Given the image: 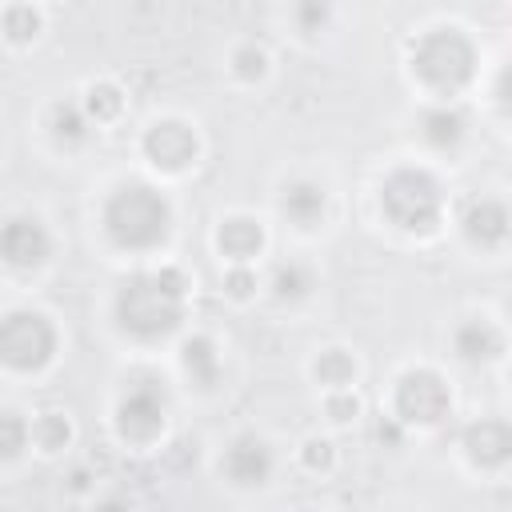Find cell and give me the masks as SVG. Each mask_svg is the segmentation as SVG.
Returning a JSON list of instances; mask_svg holds the SVG:
<instances>
[{
    "mask_svg": "<svg viewBox=\"0 0 512 512\" xmlns=\"http://www.w3.org/2000/svg\"><path fill=\"white\" fill-rule=\"evenodd\" d=\"M184 276L176 268H160L152 276H132L116 296V320L124 332L140 340L168 336L184 316Z\"/></svg>",
    "mask_w": 512,
    "mask_h": 512,
    "instance_id": "6da1fadb",
    "label": "cell"
},
{
    "mask_svg": "<svg viewBox=\"0 0 512 512\" xmlns=\"http://www.w3.org/2000/svg\"><path fill=\"white\" fill-rule=\"evenodd\" d=\"M168 200L148 184H124L104 204V228L120 248H152L168 236Z\"/></svg>",
    "mask_w": 512,
    "mask_h": 512,
    "instance_id": "7a4b0ae2",
    "label": "cell"
},
{
    "mask_svg": "<svg viewBox=\"0 0 512 512\" xmlns=\"http://www.w3.org/2000/svg\"><path fill=\"white\" fill-rule=\"evenodd\" d=\"M380 208L388 212L392 224L412 228V232H424L440 216V184L428 172H420V168H400V172H392L384 180Z\"/></svg>",
    "mask_w": 512,
    "mask_h": 512,
    "instance_id": "3957f363",
    "label": "cell"
},
{
    "mask_svg": "<svg viewBox=\"0 0 512 512\" xmlns=\"http://www.w3.org/2000/svg\"><path fill=\"white\" fill-rule=\"evenodd\" d=\"M412 68L420 72L424 84H432L440 92H452L472 76V44L452 28L428 32L412 52Z\"/></svg>",
    "mask_w": 512,
    "mask_h": 512,
    "instance_id": "277c9868",
    "label": "cell"
},
{
    "mask_svg": "<svg viewBox=\"0 0 512 512\" xmlns=\"http://www.w3.org/2000/svg\"><path fill=\"white\" fill-rule=\"evenodd\" d=\"M56 352V332L40 312H12L0 320V360L28 372L48 364Z\"/></svg>",
    "mask_w": 512,
    "mask_h": 512,
    "instance_id": "5b68a950",
    "label": "cell"
},
{
    "mask_svg": "<svg viewBox=\"0 0 512 512\" xmlns=\"http://www.w3.org/2000/svg\"><path fill=\"white\" fill-rule=\"evenodd\" d=\"M452 396L444 388V380L436 372H408L396 388V412L404 420H416V424H436L444 412H448Z\"/></svg>",
    "mask_w": 512,
    "mask_h": 512,
    "instance_id": "8992f818",
    "label": "cell"
},
{
    "mask_svg": "<svg viewBox=\"0 0 512 512\" xmlns=\"http://www.w3.org/2000/svg\"><path fill=\"white\" fill-rule=\"evenodd\" d=\"M48 252H52V236L44 232L40 220L16 216L0 224V260H8L12 268H36L48 260Z\"/></svg>",
    "mask_w": 512,
    "mask_h": 512,
    "instance_id": "52a82bcc",
    "label": "cell"
},
{
    "mask_svg": "<svg viewBox=\"0 0 512 512\" xmlns=\"http://www.w3.org/2000/svg\"><path fill=\"white\" fill-rule=\"evenodd\" d=\"M116 424L128 440H152L164 428V396L156 384H136L116 408Z\"/></svg>",
    "mask_w": 512,
    "mask_h": 512,
    "instance_id": "ba28073f",
    "label": "cell"
},
{
    "mask_svg": "<svg viewBox=\"0 0 512 512\" xmlns=\"http://www.w3.org/2000/svg\"><path fill=\"white\" fill-rule=\"evenodd\" d=\"M220 468H224V476L232 484H264L272 476V448L264 440H256V436H240L224 452Z\"/></svg>",
    "mask_w": 512,
    "mask_h": 512,
    "instance_id": "9c48e42d",
    "label": "cell"
},
{
    "mask_svg": "<svg viewBox=\"0 0 512 512\" xmlns=\"http://www.w3.org/2000/svg\"><path fill=\"white\" fill-rule=\"evenodd\" d=\"M144 152H148L152 164H160V168H184V164L196 156V136H192L184 124L164 120V124L148 128V136H144Z\"/></svg>",
    "mask_w": 512,
    "mask_h": 512,
    "instance_id": "30bf717a",
    "label": "cell"
},
{
    "mask_svg": "<svg viewBox=\"0 0 512 512\" xmlns=\"http://www.w3.org/2000/svg\"><path fill=\"white\" fill-rule=\"evenodd\" d=\"M464 236L480 248H496L508 236V212L496 200H476L464 212Z\"/></svg>",
    "mask_w": 512,
    "mask_h": 512,
    "instance_id": "8fae6325",
    "label": "cell"
},
{
    "mask_svg": "<svg viewBox=\"0 0 512 512\" xmlns=\"http://www.w3.org/2000/svg\"><path fill=\"white\" fill-rule=\"evenodd\" d=\"M464 448H468V456H472L476 464L496 468V464L508 460L512 436H508V428H504L500 420H480V424H472V428L464 432Z\"/></svg>",
    "mask_w": 512,
    "mask_h": 512,
    "instance_id": "7c38bea8",
    "label": "cell"
},
{
    "mask_svg": "<svg viewBox=\"0 0 512 512\" xmlns=\"http://www.w3.org/2000/svg\"><path fill=\"white\" fill-rule=\"evenodd\" d=\"M420 132H424V140H428L432 148H456V144L468 136V120H464L460 108L440 104V108H428V112H424Z\"/></svg>",
    "mask_w": 512,
    "mask_h": 512,
    "instance_id": "4fadbf2b",
    "label": "cell"
},
{
    "mask_svg": "<svg viewBox=\"0 0 512 512\" xmlns=\"http://www.w3.org/2000/svg\"><path fill=\"white\" fill-rule=\"evenodd\" d=\"M280 208H284V216H288L292 224L308 228V224H316V220L324 216V188L312 184V180H296V184L284 188Z\"/></svg>",
    "mask_w": 512,
    "mask_h": 512,
    "instance_id": "5bb4252c",
    "label": "cell"
},
{
    "mask_svg": "<svg viewBox=\"0 0 512 512\" xmlns=\"http://www.w3.org/2000/svg\"><path fill=\"white\" fill-rule=\"evenodd\" d=\"M456 356L468 360V364H480V360H492L500 352V332L488 324V320H468L456 328Z\"/></svg>",
    "mask_w": 512,
    "mask_h": 512,
    "instance_id": "9a60e30c",
    "label": "cell"
},
{
    "mask_svg": "<svg viewBox=\"0 0 512 512\" xmlns=\"http://www.w3.org/2000/svg\"><path fill=\"white\" fill-rule=\"evenodd\" d=\"M260 240H264V236H260V224H252V220H244V216L220 224V248H224L232 260L256 256V252H260Z\"/></svg>",
    "mask_w": 512,
    "mask_h": 512,
    "instance_id": "2e32d148",
    "label": "cell"
},
{
    "mask_svg": "<svg viewBox=\"0 0 512 512\" xmlns=\"http://www.w3.org/2000/svg\"><path fill=\"white\" fill-rule=\"evenodd\" d=\"M184 368H188V376H192L196 384L212 388V384H216V372H220V356H216L212 340L192 336V340L184 344Z\"/></svg>",
    "mask_w": 512,
    "mask_h": 512,
    "instance_id": "e0dca14e",
    "label": "cell"
},
{
    "mask_svg": "<svg viewBox=\"0 0 512 512\" xmlns=\"http://www.w3.org/2000/svg\"><path fill=\"white\" fill-rule=\"evenodd\" d=\"M52 132H56V140L80 144V140L88 136V116H84L76 104H56V112H52Z\"/></svg>",
    "mask_w": 512,
    "mask_h": 512,
    "instance_id": "ac0fdd59",
    "label": "cell"
},
{
    "mask_svg": "<svg viewBox=\"0 0 512 512\" xmlns=\"http://www.w3.org/2000/svg\"><path fill=\"white\" fill-rule=\"evenodd\" d=\"M272 288H276V296L296 300V296H304V292L312 288V272H308L304 264L288 260V264H280V268L272 272Z\"/></svg>",
    "mask_w": 512,
    "mask_h": 512,
    "instance_id": "d6986e66",
    "label": "cell"
},
{
    "mask_svg": "<svg viewBox=\"0 0 512 512\" xmlns=\"http://www.w3.org/2000/svg\"><path fill=\"white\" fill-rule=\"evenodd\" d=\"M28 440V424L16 412H0V456H16Z\"/></svg>",
    "mask_w": 512,
    "mask_h": 512,
    "instance_id": "ffe728a7",
    "label": "cell"
},
{
    "mask_svg": "<svg viewBox=\"0 0 512 512\" xmlns=\"http://www.w3.org/2000/svg\"><path fill=\"white\" fill-rule=\"evenodd\" d=\"M316 372L328 380V384H336V388H344L348 380H352V372H356V364L344 356V352H324L320 356V364H316Z\"/></svg>",
    "mask_w": 512,
    "mask_h": 512,
    "instance_id": "44dd1931",
    "label": "cell"
},
{
    "mask_svg": "<svg viewBox=\"0 0 512 512\" xmlns=\"http://www.w3.org/2000/svg\"><path fill=\"white\" fill-rule=\"evenodd\" d=\"M32 436H36L44 448H64V444H68V420H64V416H44V420L32 428Z\"/></svg>",
    "mask_w": 512,
    "mask_h": 512,
    "instance_id": "7402d4cb",
    "label": "cell"
},
{
    "mask_svg": "<svg viewBox=\"0 0 512 512\" xmlns=\"http://www.w3.org/2000/svg\"><path fill=\"white\" fill-rule=\"evenodd\" d=\"M88 112H96V116H116V112H120V92L108 88V84L92 88V92H88Z\"/></svg>",
    "mask_w": 512,
    "mask_h": 512,
    "instance_id": "603a6c76",
    "label": "cell"
},
{
    "mask_svg": "<svg viewBox=\"0 0 512 512\" xmlns=\"http://www.w3.org/2000/svg\"><path fill=\"white\" fill-rule=\"evenodd\" d=\"M4 20H8V32H12L16 40H28V36L36 32V24H40V16H36L32 8H12Z\"/></svg>",
    "mask_w": 512,
    "mask_h": 512,
    "instance_id": "cb8c5ba5",
    "label": "cell"
},
{
    "mask_svg": "<svg viewBox=\"0 0 512 512\" xmlns=\"http://www.w3.org/2000/svg\"><path fill=\"white\" fill-rule=\"evenodd\" d=\"M236 72L248 76V80L260 76V72H264V52H260V48H240V52H236Z\"/></svg>",
    "mask_w": 512,
    "mask_h": 512,
    "instance_id": "d4e9b609",
    "label": "cell"
},
{
    "mask_svg": "<svg viewBox=\"0 0 512 512\" xmlns=\"http://www.w3.org/2000/svg\"><path fill=\"white\" fill-rule=\"evenodd\" d=\"M256 288V276L248 272V268H236V272H228V292L232 296H248Z\"/></svg>",
    "mask_w": 512,
    "mask_h": 512,
    "instance_id": "484cf974",
    "label": "cell"
},
{
    "mask_svg": "<svg viewBox=\"0 0 512 512\" xmlns=\"http://www.w3.org/2000/svg\"><path fill=\"white\" fill-rule=\"evenodd\" d=\"M328 456H332V452H328V444H324V440H312V444H308V452H304V460H308L312 468H316V464H328Z\"/></svg>",
    "mask_w": 512,
    "mask_h": 512,
    "instance_id": "4316f807",
    "label": "cell"
},
{
    "mask_svg": "<svg viewBox=\"0 0 512 512\" xmlns=\"http://www.w3.org/2000/svg\"><path fill=\"white\" fill-rule=\"evenodd\" d=\"M328 408L336 412V420H348V416H356V400H352V396H336Z\"/></svg>",
    "mask_w": 512,
    "mask_h": 512,
    "instance_id": "83f0119b",
    "label": "cell"
},
{
    "mask_svg": "<svg viewBox=\"0 0 512 512\" xmlns=\"http://www.w3.org/2000/svg\"><path fill=\"white\" fill-rule=\"evenodd\" d=\"M96 512H132V508H128L124 500H104V504H100Z\"/></svg>",
    "mask_w": 512,
    "mask_h": 512,
    "instance_id": "f1b7e54d",
    "label": "cell"
}]
</instances>
